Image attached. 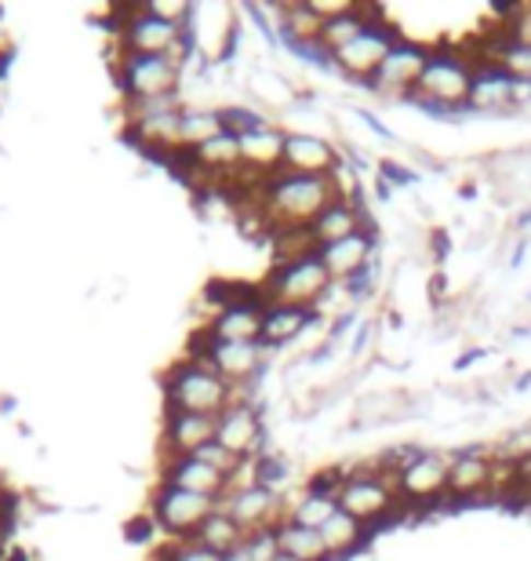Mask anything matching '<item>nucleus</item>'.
Instances as JSON below:
<instances>
[{"label": "nucleus", "mask_w": 531, "mask_h": 561, "mask_svg": "<svg viewBox=\"0 0 531 561\" xmlns=\"http://www.w3.org/2000/svg\"><path fill=\"white\" fill-rule=\"evenodd\" d=\"M215 442H219L226 453H233L241 463H252V459L263 453V442H266L263 412H258L252 401H233L219 416Z\"/></svg>", "instance_id": "obj_16"}, {"label": "nucleus", "mask_w": 531, "mask_h": 561, "mask_svg": "<svg viewBox=\"0 0 531 561\" xmlns=\"http://www.w3.org/2000/svg\"><path fill=\"white\" fill-rule=\"evenodd\" d=\"M397 41H401L397 30H393L386 19H379V22H371L354 44H346L343 51L332 55L327 62H332L346 81H357V84L368 88L371 77L379 73V66L386 62V55L397 48Z\"/></svg>", "instance_id": "obj_11"}, {"label": "nucleus", "mask_w": 531, "mask_h": 561, "mask_svg": "<svg viewBox=\"0 0 531 561\" xmlns=\"http://www.w3.org/2000/svg\"><path fill=\"white\" fill-rule=\"evenodd\" d=\"M233 401H244V390H233L200 354L189 351L164 376V412H194L219 420Z\"/></svg>", "instance_id": "obj_2"}, {"label": "nucleus", "mask_w": 531, "mask_h": 561, "mask_svg": "<svg viewBox=\"0 0 531 561\" xmlns=\"http://www.w3.org/2000/svg\"><path fill=\"white\" fill-rule=\"evenodd\" d=\"M318 252H321V244L313 241V233H310V230H285V233H274V266L310 260V255H318Z\"/></svg>", "instance_id": "obj_34"}, {"label": "nucleus", "mask_w": 531, "mask_h": 561, "mask_svg": "<svg viewBox=\"0 0 531 561\" xmlns=\"http://www.w3.org/2000/svg\"><path fill=\"white\" fill-rule=\"evenodd\" d=\"M379 19H386L379 4H354V11H349V15H338L332 22H324L318 55H321V59H332V55L343 51L346 44H354L360 33H365L371 22H379Z\"/></svg>", "instance_id": "obj_25"}, {"label": "nucleus", "mask_w": 531, "mask_h": 561, "mask_svg": "<svg viewBox=\"0 0 531 561\" xmlns=\"http://www.w3.org/2000/svg\"><path fill=\"white\" fill-rule=\"evenodd\" d=\"M473 73L470 62L462 55H448V51H429V62L415 84L412 103H419L434 114H455V110L470 106V92H473Z\"/></svg>", "instance_id": "obj_5"}, {"label": "nucleus", "mask_w": 531, "mask_h": 561, "mask_svg": "<svg viewBox=\"0 0 531 561\" xmlns=\"http://www.w3.org/2000/svg\"><path fill=\"white\" fill-rule=\"evenodd\" d=\"M186 66L172 62L168 55H117L113 73H117V88L128 106H150L164 103V99H178Z\"/></svg>", "instance_id": "obj_3"}, {"label": "nucleus", "mask_w": 531, "mask_h": 561, "mask_svg": "<svg viewBox=\"0 0 531 561\" xmlns=\"http://www.w3.org/2000/svg\"><path fill=\"white\" fill-rule=\"evenodd\" d=\"M274 536H277L280 554H288L296 561H332V554H327V547H324L318 529H302V525L285 522Z\"/></svg>", "instance_id": "obj_31"}, {"label": "nucleus", "mask_w": 531, "mask_h": 561, "mask_svg": "<svg viewBox=\"0 0 531 561\" xmlns=\"http://www.w3.org/2000/svg\"><path fill=\"white\" fill-rule=\"evenodd\" d=\"M219 511V500L197 496V492L175 489V485H157L153 500H150V518L172 543L194 540L197 529L205 525L211 514Z\"/></svg>", "instance_id": "obj_8"}, {"label": "nucleus", "mask_w": 531, "mask_h": 561, "mask_svg": "<svg viewBox=\"0 0 531 561\" xmlns=\"http://www.w3.org/2000/svg\"><path fill=\"white\" fill-rule=\"evenodd\" d=\"M354 197V186H346V172L338 168L335 175L324 179H299V175H274L258 194V216L263 227L274 233L285 230H310L321 219L324 208H332L335 201Z\"/></svg>", "instance_id": "obj_1"}, {"label": "nucleus", "mask_w": 531, "mask_h": 561, "mask_svg": "<svg viewBox=\"0 0 531 561\" xmlns=\"http://www.w3.org/2000/svg\"><path fill=\"white\" fill-rule=\"evenodd\" d=\"M269 561H296V558H288V554H280V551H277V554L269 558Z\"/></svg>", "instance_id": "obj_42"}, {"label": "nucleus", "mask_w": 531, "mask_h": 561, "mask_svg": "<svg viewBox=\"0 0 531 561\" xmlns=\"http://www.w3.org/2000/svg\"><path fill=\"white\" fill-rule=\"evenodd\" d=\"M327 291H332V277H327L318 255H310V260L274 266L269 280L258 288V299H263L266 307H296V310L318 313V307L327 299Z\"/></svg>", "instance_id": "obj_6"}, {"label": "nucleus", "mask_w": 531, "mask_h": 561, "mask_svg": "<svg viewBox=\"0 0 531 561\" xmlns=\"http://www.w3.org/2000/svg\"><path fill=\"white\" fill-rule=\"evenodd\" d=\"M517 474H521V481H524V485L531 489V456L524 459V463H521V467H517Z\"/></svg>", "instance_id": "obj_41"}, {"label": "nucleus", "mask_w": 531, "mask_h": 561, "mask_svg": "<svg viewBox=\"0 0 531 561\" xmlns=\"http://www.w3.org/2000/svg\"><path fill=\"white\" fill-rule=\"evenodd\" d=\"M161 481L164 485L197 492V496H208V500H226V492H230V478H222L215 467L200 463L197 456L168 459V463H161Z\"/></svg>", "instance_id": "obj_22"}, {"label": "nucleus", "mask_w": 531, "mask_h": 561, "mask_svg": "<svg viewBox=\"0 0 531 561\" xmlns=\"http://www.w3.org/2000/svg\"><path fill=\"white\" fill-rule=\"evenodd\" d=\"M503 37L510 44H524L531 48V4H517V8H503Z\"/></svg>", "instance_id": "obj_35"}, {"label": "nucleus", "mask_w": 531, "mask_h": 561, "mask_svg": "<svg viewBox=\"0 0 531 561\" xmlns=\"http://www.w3.org/2000/svg\"><path fill=\"white\" fill-rule=\"evenodd\" d=\"M492 489V459L484 453H459L451 456V470H448V496L455 500H473L481 492Z\"/></svg>", "instance_id": "obj_26"}, {"label": "nucleus", "mask_w": 531, "mask_h": 561, "mask_svg": "<svg viewBox=\"0 0 531 561\" xmlns=\"http://www.w3.org/2000/svg\"><path fill=\"white\" fill-rule=\"evenodd\" d=\"M197 459H200V463H208V467H215V470H219V474L222 478H236V474H241V470H244V463H241V459H236L233 453H226V448L219 445V442H211L208 448H200V453H197Z\"/></svg>", "instance_id": "obj_37"}, {"label": "nucleus", "mask_w": 531, "mask_h": 561, "mask_svg": "<svg viewBox=\"0 0 531 561\" xmlns=\"http://www.w3.org/2000/svg\"><path fill=\"white\" fill-rule=\"evenodd\" d=\"M161 561H222L219 554L205 551L197 540H183V543H172L168 551L161 554Z\"/></svg>", "instance_id": "obj_39"}, {"label": "nucleus", "mask_w": 531, "mask_h": 561, "mask_svg": "<svg viewBox=\"0 0 531 561\" xmlns=\"http://www.w3.org/2000/svg\"><path fill=\"white\" fill-rule=\"evenodd\" d=\"M335 500L338 511H346L349 518H357L371 529L376 522H386L401 507L397 474L382 463H376V470H346V474H338Z\"/></svg>", "instance_id": "obj_4"}, {"label": "nucleus", "mask_w": 531, "mask_h": 561, "mask_svg": "<svg viewBox=\"0 0 531 561\" xmlns=\"http://www.w3.org/2000/svg\"><path fill=\"white\" fill-rule=\"evenodd\" d=\"M241 139V161L252 175L258 179H274L280 172V161H285V139L288 131L277 128L274 121H263V125L247 128Z\"/></svg>", "instance_id": "obj_20"}, {"label": "nucleus", "mask_w": 531, "mask_h": 561, "mask_svg": "<svg viewBox=\"0 0 531 561\" xmlns=\"http://www.w3.org/2000/svg\"><path fill=\"white\" fill-rule=\"evenodd\" d=\"M371 255H376V233L365 230V233H354L346 241H335V244H324L318 252L321 266L332 277V285H354L368 274L371 266Z\"/></svg>", "instance_id": "obj_18"}, {"label": "nucleus", "mask_w": 531, "mask_h": 561, "mask_svg": "<svg viewBox=\"0 0 531 561\" xmlns=\"http://www.w3.org/2000/svg\"><path fill=\"white\" fill-rule=\"evenodd\" d=\"M219 431L215 416H194V412H164V434H161V463L168 459H189L200 448H208Z\"/></svg>", "instance_id": "obj_17"}, {"label": "nucleus", "mask_w": 531, "mask_h": 561, "mask_svg": "<svg viewBox=\"0 0 531 561\" xmlns=\"http://www.w3.org/2000/svg\"><path fill=\"white\" fill-rule=\"evenodd\" d=\"M313 310H296V307H266V318H263V343L266 351L269 346H288L302 340L310 329H313Z\"/></svg>", "instance_id": "obj_27"}, {"label": "nucleus", "mask_w": 531, "mask_h": 561, "mask_svg": "<svg viewBox=\"0 0 531 561\" xmlns=\"http://www.w3.org/2000/svg\"><path fill=\"white\" fill-rule=\"evenodd\" d=\"M263 318L266 302L258 296H226L219 310L208 318L205 335L226 343H258L263 340Z\"/></svg>", "instance_id": "obj_14"}, {"label": "nucleus", "mask_w": 531, "mask_h": 561, "mask_svg": "<svg viewBox=\"0 0 531 561\" xmlns=\"http://www.w3.org/2000/svg\"><path fill=\"white\" fill-rule=\"evenodd\" d=\"M343 168L335 142H327L324 136L313 131H288L285 139V161H280L277 175H299V179H324L335 175Z\"/></svg>", "instance_id": "obj_15"}, {"label": "nucleus", "mask_w": 531, "mask_h": 561, "mask_svg": "<svg viewBox=\"0 0 531 561\" xmlns=\"http://www.w3.org/2000/svg\"><path fill=\"white\" fill-rule=\"evenodd\" d=\"M222 131H226L222 110H186L183 106V153L197 150V146L222 136Z\"/></svg>", "instance_id": "obj_33"}, {"label": "nucleus", "mask_w": 531, "mask_h": 561, "mask_svg": "<svg viewBox=\"0 0 531 561\" xmlns=\"http://www.w3.org/2000/svg\"><path fill=\"white\" fill-rule=\"evenodd\" d=\"M157 561H161V558H157Z\"/></svg>", "instance_id": "obj_43"}, {"label": "nucleus", "mask_w": 531, "mask_h": 561, "mask_svg": "<svg viewBox=\"0 0 531 561\" xmlns=\"http://www.w3.org/2000/svg\"><path fill=\"white\" fill-rule=\"evenodd\" d=\"M183 157L197 168V172H205L208 179H233L244 168L241 139H236L233 131H222V136L208 139L205 146H197V150H189ZM175 161H178V157H175Z\"/></svg>", "instance_id": "obj_24"}, {"label": "nucleus", "mask_w": 531, "mask_h": 561, "mask_svg": "<svg viewBox=\"0 0 531 561\" xmlns=\"http://www.w3.org/2000/svg\"><path fill=\"white\" fill-rule=\"evenodd\" d=\"M517 103V81H510L503 70H484L473 77V92H470V110H481V114H499V110H510Z\"/></svg>", "instance_id": "obj_28"}, {"label": "nucleus", "mask_w": 531, "mask_h": 561, "mask_svg": "<svg viewBox=\"0 0 531 561\" xmlns=\"http://www.w3.org/2000/svg\"><path fill=\"white\" fill-rule=\"evenodd\" d=\"M397 459V496L401 503H437L448 496L451 456L426 448H401Z\"/></svg>", "instance_id": "obj_9"}, {"label": "nucleus", "mask_w": 531, "mask_h": 561, "mask_svg": "<svg viewBox=\"0 0 531 561\" xmlns=\"http://www.w3.org/2000/svg\"><path fill=\"white\" fill-rule=\"evenodd\" d=\"M128 139L153 157H183V106L178 99L150 106H128Z\"/></svg>", "instance_id": "obj_7"}, {"label": "nucleus", "mask_w": 531, "mask_h": 561, "mask_svg": "<svg viewBox=\"0 0 531 561\" xmlns=\"http://www.w3.org/2000/svg\"><path fill=\"white\" fill-rule=\"evenodd\" d=\"M365 230H371V219H368V211H365V205H360L357 197L335 201V205L324 208L321 219L310 227L313 241H318L321 249H324V244H335V241L354 238V233H365Z\"/></svg>", "instance_id": "obj_23"}, {"label": "nucleus", "mask_w": 531, "mask_h": 561, "mask_svg": "<svg viewBox=\"0 0 531 561\" xmlns=\"http://www.w3.org/2000/svg\"><path fill=\"white\" fill-rule=\"evenodd\" d=\"M274 15H277L280 41H285L288 48H296L302 55H318L324 19L310 8V0H277Z\"/></svg>", "instance_id": "obj_19"}, {"label": "nucleus", "mask_w": 531, "mask_h": 561, "mask_svg": "<svg viewBox=\"0 0 531 561\" xmlns=\"http://www.w3.org/2000/svg\"><path fill=\"white\" fill-rule=\"evenodd\" d=\"M194 354L205 357L233 390H247L266 368L263 343H226V340H208V335H200V346Z\"/></svg>", "instance_id": "obj_13"}, {"label": "nucleus", "mask_w": 531, "mask_h": 561, "mask_svg": "<svg viewBox=\"0 0 531 561\" xmlns=\"http://www.w3.org/2000/svg\"><path fill=\"white\" fill-rule=\"evenodd\" d=\"M488 70H503L510 81L531 84V48H524V44H510L499 33V37H495V51L488 59Z\"/></svg>", "instance_id": "obj_32"}, {"label": "nucleus", "mask_w": 531, "mask_h": 561, "mask_svg": "<svg viewBox=\"0 0 531 561\" xmlns=\"http://www.w3.org/2000/svg\"><path fill=\"white\" fill-rule=\"evenodd\" d=\"M222 561H252V551H247V543H244V547H236L233 554H226Z\"/></svg>", "instance_id": "obj_40"}, {"label": "nucleus", "mask_w": 531, "mask_h": 561, "mask_svg": "<svg viewBox=\"0 0 531 561\" xmlns=\"http://www.w3.org/2000/svg\"><path fill=\"white\" fill-rule=\"evenodd\" d=\"M368 533H371L368 525H360L357 518H349L346 511H335L332 518L321 525V540L327 547V554H332V561L357 554L360 547L368 543Z\"/></svg>", "instance_id": "obj_29"}, {"label": "nucleus", "mask_w": 531, "mask_h": 561, "mask_svg": "<svg viewBox=\"0 0 531 561\" xmlns=\"http://www.w3.org/2000/svg\"><path fill=\"white\" fill-rule=\"evenodd\" d=\"M219 507L236 522V529L244 533V540L263 536V533H277L280 525L288 522L285 496H280L274 485H263V481L230 489L226 492V500H219Z\"/></svg>", "instance_id": "obj_10"}, {"label": "nucleus", "mask_w": 531, "mask_h": 561, "mask_svg": "<svg viewBox=\"0 0 531 561\" xmlns=\"http://www.w3.org/2000/svg\"><path fill=\"white\" fill-rule=\"evenodd\" d=\"M429 62V51L423 44L415 41H397V48L386 55V62L379 66V73L371 77L368 92L376 99H386V103H401V99H412L415 95V84Z\"/></svg>", "instance_id": "obj_12"}, {"label": "nucleus", "mask_w": 531, "mask_h": 561, "mask_svg": "<svg viewBox=\"0 0 531 561\" xmlns=\"http://www.w3.org/2000/svg\"><path fill=\"white\" fill-rule=\"evenodd\" d=\"M194 540L205 547V551H211V554H219V558H226V554H233L236 547H244L247 540H244V533L236 529V522L226 514L222 507L211 514V518L200 525L197 529V536Z\"/></svg>", "instance_id": "obj_30"}, {"label": "nucleus", "mask_w": 531, "mask_h": 561, "mask_svg": "<svg viewBox=\"0 0 531 561\" xmlns=\"http://www.w3.org/2000/svg\"><path fill=\"white\" fill-rule=\"evenodd\" d=\"M335 489H338V474L324 478V481H313V485L296 492V496H285L288 522L291 525H302V529H318L321 533V525L338 511Z\"/></svg>", "instance_id": "obj_21"}, {"label": "nucleus", "mask_w": 531, "mask_h": 561, "mask_svg": "<svg viewBox=\"0 0 531 561\" xmlns=\"http://www.w3.org/2000/svg\"><path fill=\"white\" fill-rule=\"evenodd\" d=\"M528 456H531V426H521V431H513L499 445V459H506V463H513V467H521Z\"/></svg>", "instance_id": "obj_38"}, {"label": "nucleus", "mask_w": 531, "mask_h": 561, "mask_svg": "<svg viewBox=\"0 0 531 561\" xmlns=\"http://www.w3.org/2000/svg\"><path fill=\"white\" fill-rule=\"evenodd\" d=\"M150 15L168 22V26H178V30H189V19H194V4L186 0H150Z\"/></svg>", "instance_id": "obj_36"}]
</instances>
